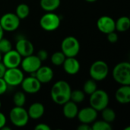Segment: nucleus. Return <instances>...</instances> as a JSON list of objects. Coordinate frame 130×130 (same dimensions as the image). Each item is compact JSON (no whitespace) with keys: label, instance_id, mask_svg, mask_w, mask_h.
Instances as JSON below:
<instances>
[{"label":"nucleus","instance_id":"f257e3e1","mask_svg":"<svg viewBox=\"0 0 130 130\" xmlns=\"http://www.w3.org/2000/svg\"><path fill=\"white\" fill-rule=\"evenodd\" d=\"M71 91L70 85L64 80H59L53 84L50 91V96L55 104L62 105L70 100Z\"/></svg>","mask_w":130,"mask_h":130},{"label":"nucleus","instance_id":"f03ea898","mask_svg":"<svg viewBox=\"0 0 130 130\" xmlns=\"http://www.w3.org/2000/svg\"><path fill=\"white\" fill-rule=\"evenodd\" d=\"M113 78L120 85H130V63L121 62L117 63L113 69Z\"/></svg>","mask_w":130,"mask_h":130},{"label":"nucleus","instance_id":"7ed1b4c3","mask_svg":"<svg viewBox=\"0 0 130 130\" xmlns=\"http://www.w3.org/2000/svg\"><path fill=\"white\" fill-rule=\"evenodd\" d=\"M110 98L107 91L101 89H97L90 95L89 103L90 106L96 110L98 112L101 111L108 107Z\"/></svg>","mask_w":130,"mask_h":130},{"label":"nucleus","instance_id":"20e7f679","mask_svg":"<svg viewBox=\"0 0 130 130\" xmlns=\"http://www.w3.org/2000/svg\"><path fill=\"white\" fill-rule=\"evenodd\" d=\"M9 120L11 123L16 127L21 128L27 126L30 120L27 110L24 107L14 106L9 113Z\"/></svg>","mask_w":130,"mask_h":130},{"label":"nucleus","instance_id":"39448f33","mask_svg":"<svg viewBox=\"0 0 130 130\" xmlns=\"http://www.w3.org/2000/svg\"><path fill=\"white\" fill-rule=\"evenodd\" d=\"M80 43L73 36L65 37L61 43V51L66 57H76L80 51Z\"/></svg>","mask_w":130,"mask_h":130},{"label":"nucleus","instance_id":"423d86ee","mask_svg":"<svg viewBox=\"0 0 130 130\" xmlns=\"http://www.w3.org/2000/svg\"><path fill=\"white\" fill-rule=\"evenodd\" d=\"M109 74V66L107 63L103 60H97L94 62L89 69L91 78L96 82L104 80Z\"/></svg>","mask_w":130,"mask_h":130},{"label":"nucleus","instance_id":"0eeeda50","mask_svg":"<svg viewBox=\"0 0 130 130\" xmlns=\"http://www.w3.org/2000/svg\"><path fill=\"white\" fill-rule=\"evenodd\" d=\"M61 19L58 14L52 12H46L40 20V25L41 28L46 31H54L57 30L60 25Z\"/></svg>","mask_w":130,"mask_h":130},{"label":"nucleus","instance_id":"6e6552de","mask_svg":"<svg viewBox=\"0 0 130 130\" xmlns=\"http://www.w3.org/2000/svg\"><path fill=\"white\" fill-rule=\"evenodd\" d=\"M24 78V72L21 69H19V67L6 69L3 75V78L5 82L8 86L11 87L20 85Z\"/></svg>","mask_w":130,"mask_h":130},{"label":"nucleus","instance_id":"1a4fd4ad","mask_svg":"<svg viewBox=\"0 0 130 130\" xmlns=\"http://www.w3.org/2000/svg\"><path fill=\"white\" fill-rule=\"evenodd\" d=\"M21 24V20L15 13H5L0 18V25L4 31L12 32L16 30Z\"/></svg>","mask_w":130,"mask_h":130},{"label":"nucleus","instance_id":"9d476101","mask_svg":"<svg viewBox=\"0 0 130 130\" xmlns=\"http://www.w3.org/2000/svg\"><path fill=\"white\" fill-rule=\"evenodd\" d=\"M20 66L22 71L29 74H32L34 73L42 66V62L37 56V55L35 56L31 54L27 56L22 57Z\"/></svg>","mask_w":130,"mask_h":130},{"label":"nucleus","instance_id":"9b49d317","mask_svg":"<svg viewBox=\"0 0 130 130\" xmlns=\"http://www.w3.org/2000/svg\"><path fill=\"white\" fill-rule=\"evenodd\" d=\"M23 91L25 94H34L40 91L42 84L34 75H30L27 78H24L21 84L20 85Z\"/></svg>","mask_w":130,"mask_h":130},{"label":"nucleus","instance_id":"f8f14e48","mask_svg":"<svg viewBox=\"0 0 130 130\" xmlns=\"http://www.w3.org/2000/svg\"><path fill=\"white\" fill-rule=\"evenodd\" d=\"M21 56L15 50L11 49V50L2 55V62L6 67V69L18 68L21 65Z\"/></svg>","mask_w":130,"mask_h":130},{"label":"nucleus","instance_id":"ddd939ff","mask_svg":"<svg viewBox=\"0 0 130 130\" xmlns=\"http://www.w3.org/2000/svg\"><path fill=\"white\" fill-rule=\"evenodd\" d=\"M76 117L81 123L91 124L98 118V111L91 106L84 107L82 110H78Z\"/></svg>","mask_w":130,"mask_h":130},{"label":"nucleus","instance_id":"4468645a","mask_svg":"<svg viewBox=\"0 0 130 130\" xmlns=\"http://www.w3.org/2000/svg\"><path fill=\"white\" fill-rule=\"evenodd\" d=\"M97 27L103 34H107L115 31V21L110 16L103 15L97 21Z\"/></svg>","mask_w":130,"mask_h":130},{"label":"nucleus","instance_id":"2eb2a0df","mask_svg":"<svg viewBox=\"0 0 130 130\" xmlns=\"http://www.w3.org/2000/svg\"><path fill=\"white\" fill-rule=\"evenodd\" d=\"M15 50L21 56V57H25L34 53V46L29 40L21 38L16 42Z\"/></svg>","mask_w":130,"mask_h":130},{"label":"nucleus","instance_id":"dca6fc26","mask_svg":"<svg viewBox=\"0 0 130 130\" xmlns=\"http://www.w3.org/2000/svg\"><path fill=\"white\" fill-rule=\"evenodd\" d=\"M34 76L41 84H47L50 82L54 76L53 69L47 66H41L34 73Z\"/></svg>","mask_w":130,"mask_h":130},{"label":"nucleus","instance_id":"f3484780","mask_svg":"<svg viewBox=\"0 0 130 130\" xmlns=\"http://www.w3.org/2000/svg\"><path fill=\"white\" fill-rule=\"evenodd\" d=\"M62 66L66 73L70 75H76L81 69L80 62L75 57H66Z\"/></svg>","mask_w":130,"mask_h":130},{"label":"nucleus","instance_id":"a211bd4d","mask_svg":"<svg viewBox=\"0 0 130 130\" xmlns=\"http://www.w3.org/2000/svg\"><path fill=\"white\" fill-rule=\"evenodd\" d=\"M45 113V107L42 103L40 102H35L30 105L27 113L30 119L37 120L41 118Z\"/></svg>","mask_w":130,"mask_h":130},{"label":"nucleus","instance_id":"6ab92c4d","mask_svg":"<svg viewBox=\"0 0 130 130\" xmlns=\"http://www.w3.org/2000/svg\"><path fill=\"white\" fill-rule=\"evenodd\" d=\"M62 106V113L66 118L69 120H72L77 117L78 108L76 103L69 100L63 104Z\"/></svg>","mask_w":130,"mask_h":130},{"label":"nucleus","instance_id":"aec40b11","mask_svg":"<svg viewBox=\"0 0 130 130\" xmlns=\"http://www.w3.org/2000/svg\"><path fill=\"white\" fill-rule=\"evenodd\" d=\"M115 98L120 104H129L130 102V85H121L115 93Z\"/></svg>","mask_w":130,"mask_h":130},{"label":"nucleus","instance_id":"412c9836","mask_svg":"<svg viewBox=\"0 0 130 130\" xmlns=\"http://www.w3.org/2000/svg\"><path fill=\"white\" fill-rule=\"evenodd\" d=\"M61 3V0H40L41 8L46 12H52L56 10Z\"/></svg>","mask_w":130,"mask_h":130},{"label":"nucleus","instance_id":"4be33fe9","mask_svg":"<svg viewBox=\"0 0 130 130\" xmlns=\"http://www.w3.org/2000/svg\"><path fill=\"white\" fill-rule=\"evenodd\" d=\"M130 19L127 16H122L115 21V30L119 32H125L129 29Z\"/></svg>","mask_w":130,"mask_h":130},{"label":"nucleus","instance_id":"5701e85b","mask_svg":"<svg viewBox=\"0 0 130 130\" xmlns=\"http://www.w3.org/2000/svg\"><path fill=\"white\" fill-rule=\"evenodd\" d=\"M30 14V8L27 4L21 3L19 4L15 10V14L19 18L20 20L25 19L28 17Z\"/></svg>","mask_w":130,"mask_h":130},{"label":"nucleus","instance_id":"b1692460","mask_svg":"<svg viewBox=\"0 0 130 130\" xmlns=\"http://www.w3.org/2000/svg\"><path fill=\"white\" fill-rule=\"evenodd\" d=\"M101 112L102 119L104 121H106V122H107L109 123H111L115 120V119H116V113L113 109L107 107L106 108L102 110Z\"/></svg>","mask_w":130,"mask_h":130},{"label":"nucleus","instance_id":"393cba45","mask_svg":"<svg viewBox=\"0 0 130 130\" xmlns=\"http://www.w3.org/2000/svg\"><path fill=\"white\" fill-rule=\"evenodd\" d=\"M98 89V85L96 81L92 78L88 79L83 85V91L85 94L91 95Z\"/></svg>","mask_w":130,"mask_h":130},{"label":"nucleus","instance_id":"a878e982","mask_svg":"<svg viewBox=\"0 0 130 130\" xmlns=\"http://www.w3.org/2000/svg\"><path fill=\"white\" fill-rule=\"evenodd\" d=\"M91 129L92 130H111L112 126L110 123L104 121V120H95L94 123L91 124Z\"/></svg>","mask_w":130,"mask_h":130},{"label":"nucleus","instance_id":"bb28decb","mask_svg":"<svg viewBox=\"0 0 130 130\" xmlns=\"http://www.w3.org/2000/svg\"><path fill=\"white\" fill-rule=\"evenodd\" d=\"M66 58V56L63 54L62 51H57L53 53V55L51 56V62L54 66H60L62 65Z\"/></svg>","mask_w":130,"mask_h":130},{"label":"nucleus","instance_id":"cd10ccee","mask_svg":"<svg viewBox=\"0 0 130 130\" xmlns=\"http://www.w3.org/2000/svg\"><path fill=\"white\" fill-rule=\"evenodd\" d=\"M85 98V94L82 90H74L71 91L70 100L76 104H79L84 101Z\"/></svg>","mask_w":130,"mask_h":130},{"label":"nucleus","instance_id":"c85d7f7f","mask_svg":"<svg viewBox=\"0 0 130 130\" xmlns=\"http://www.w3.org/2000/svg\"><path fill=\"white\" fill-rule=\"evenodd\" d=\"M13 103L17 107H24L26 103V95L24 91H17L13 96Z\"/></svg>","mask_w":130,"mask_h":130},{"label":"nucleus","instance_id":"c756f323","mask_svg":"<svg viewBox=\"0 0 130 130\" xmlns=\"http://www.w3.org/2000/svg\"><path fill=\"white\" fill-rule=\"evenodd\" d=\"M11 49H12V45L8 40L5 39L4 37L0 40V52L2 54L8 52Z\"/></svg>","mask_w":130,"mask_h":130},{"label":"nucleus","instance_id":"7c9ffc66","mask_svg":"<svg viewBox=\"0 0 130 130\" xmlns=\"http://www.w3.org/2000/svg\"><path fill=\"white\" fill-rule=\"evenodd\" d=\"M37 56L40 59V60L41 62H43V61H45V60H46L48 59L49 53L46 50H40L38 51V53L37 54Z\"/></svg>","mask_w":130,"mask_h":130},{"label":"nucleus","instance_id":"2f4dec72","mask_svg":"<svg viewBox=\"0 0 130 130\" xmlns=\"http://www.w3.org/2000/svg\"><path fill=\"white\" fill-rule=\"evenodd\" d=\"M107 40L110 43H114L118 41L119 37H118V34L117 33H115V31L110 32V33L107 34Z\"/></svg>","mask_w":130,"mask_h":130},{"label":"nucleus","instance_id":"473e14b6","mask_svg":"<svg viewBox=\"0 0 130 130\" xmlns=\"http://www.w3.org/2000/svg\"><path fill=\"white\" fill-rule=\"evenodd\" d=\"M8 85L3 78H0V96L4 94L8 90Z\"/></svg>","mask_w":130,"mask_h":130},{"label":"nucleus","instance_id":"72a5a7b5","mask_svg":"<svg viewBox=\"0 0 130 130\" xmlns=\"http://www.w3.org/2000/svg\"><path fill=\"white\" fill-rule=\"evenodd\" d=\"M35 130H50L51 128L50 126H49L46 123H39L37 124L35 127H34Z\"/></svg>","mask_w":130,"mask_h":130},{"label":"nucleus","instance_id":"f704fd0d","mask_svg":"<svg viewBox=\"0 0 130 130\" xmlns=\"http://www.w3.org/2000/svg\"><path fill=\"white\" fill-rule=\"evenodd\" d=\"M7 123V119L4 113H2V112H0V129L6 125Z\"/></svg>","mask_w":130,"mask_h":130},{"label":"nucleus","instance_id":"c9c22d12","mask_svg":"<svg viewBox=\"0 0 130 130\" xmlns=\"http://www.w3.org/2000/svg\"><path fill=\"white\" fill-rule=\"evenodd\" d=\"M78 130H92L91 124H86V123H81L78 127Z\"/></svg>","mask_w":130,"mask_h":130},{"label":"nucleus","instance_id":"e433bc0d","mask_svg":"<svg viewBox=\"0 0 130 130\" xmlns=\"http://www.w3.org/2000/svg\"><path fill=\"white\" fill-rule=\"evenodd\" d=\"M6 70V67L4 66V64L1 62H0V78H3V75L5 74V72Z\"/></svg>","mask_w":130,"mask_h":130},{"label":"nucleus","instance_id":"4c0bfd02","mask_svg":"<svg viewBox=\"0 0 130 130\" xmlns=\"http://www.w3.org/2000/svg\"><path fill=\"white\" fill-rule=\"evenodd\" d=\"M4 30L2 29V26L0 25V40L2 39V38H3V37H4Z\"/></svg>","mask_w":130,"mask_h":130},{"label":"nucleus","instance_id":"58836bf2","mask_svg":"<svg viewBox=\"0 0 130 130\" xmlns=\"http://www.w3.org/2000/svg\"><path fill=\"white\" fill-rule=\"evenodd\" d=\"M85 1H86L87 2H89V3H93V2H95L98 0H85Z\"/></svg>","mask_w":130,"mask_h":130},{"label":"nucleus","instance_id":"ea45409f","mask_svg":"<svg viewBox=\"0 0 130 130\" xmlns=\"http://www.w3.org/2000/svg\"><path fill=\"white\" fill-rule=\"evenodd\" d=\"M2 53L0 52V62H2Z\"/></svg>","mask_w":130,"mask_h":130},{"label":"nucleus","instance_id":"a19ab883","mask_svg":"<svg viewBox=\"0 0 130 130\" xmlns=\"http://www.w3.org/2000/svg\"><path fill=\"white\" fill-rule=\"evenodd\" d=\"M1 107H2V102H1V101H0V108H1Z\"/></svg>","mask_w":130,"mask_h":130}]
</instances>
